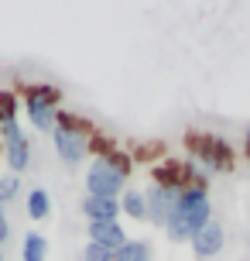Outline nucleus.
<instances>
[{"label": "nucleus", "instance_id": "f257e3e1", "mask_svg": "<svg viewBox=\"0 0 250 261\" xmlns=\"http://www.w3.org/2000/svg\"><path fill=\"white\" fill-rule=\"evenodd\" d=\"M212 220V203H209V189L202 186H185L178 193V203L171 210L168 223H165V234L175 244H189L196 230H202Z\"/></svg>", "mask_w": 250, "mask_h": 261}, {"label": "nucleus", "instance_id": "f03ea898", "mask_svg": "<svg viewBox=\"0 0 250 261\" xmlns=\"http://www.w3.org/2000/svg\"><path fill=\"white\" fill-rule=\"evenodd\" d=\"M127 175H131V162L117 151H103L86 165V196L120 199V193L127 189Z\"/></svg>", "mask_w": 250, "mask_h": 261}, {"label": "nucleus", "instance_id": "7ed1b4c3", "mask_svg": "<svg viewBox=\"0 0 250 261\" xmlns=\"http://www.w3.org/2000/svg\"><path fill=\"white\" fill-rule=\"evenodd\" d=\"M52 148H55V155L62 158L66 165H82L86 158H89V151H92V134H89V127L82 124L79 117H72V114H58V124H55V130H52Z\"/></svg>", "mask_w": 250, "mask_h": 261}, {"label": "nucleus", "instance_id": "20e7f679", "mask_svg": "<svg viewBox=\"0 0 250 261\" xmlns=\"http://www.w3.org/2000/svg\"><path fill=\"white\" fill-rule=\"evenodd\" d=\"M58 90L48 83H35L24 90V117L38 134H52L58 124Z\"/></svg>", "mask_w": 250, "mask_h": 261}, {"label": "nucleus", "instance_id": "39448f33", "mask_svg": "<svg viewBox=\"0 0 250 261\" xmlns=\"http://www.w3.org/2000/svg\"><path fill=\"white\" fill-rule=\"evenodd\" d=\"M0 148H4V162L7 172L24 175L31 169V138L24 134V127L17 120H4L0 124Z\"/></svg>", "mask_w": 250, "mask_h": 261}, {"label": "nucleus", "instance_id": "423d86ee", "mask_svg": "<svg viewBox=\"0 0 250 261\" xmlns=\"http://www.w3.org/2000/svg\"><path fill=\"white\" fill-rule=\"evenodd\" d=\"M189 148L196 151V158L212 172H226L233 165V151L223 138H212V134H189Z\"/></svg>", "mask_w": 250, "mask_h": 261}, {"label": "nucleus", "instance_id": "0eeeda50", "mask_svg": "<svg viewBox=\"0 0 250 261\" xmlns=\"http://www.w3.org/2000/svg\"><path fill=\"white\" fill-rule=\"evenodd\" d=\"M178 193L182 189H175V186H161V182H151L144 189V199H147V220L154 223V227H165L171 217V210L178 203Z\"/></svg>", "mask_w": 250, "mask_h": 261}, {"label": "nucleus", "instance_id": "6e6552de", "mask_svg": "<svg viewBox=\"0 0 250 261\" xmlns=\"http://www.w3.org/2000/svg\"><path fill=\"white\" fill-rule=\"evenodd\" d=\"M189 244H192V251H196V258H199V261L216 258V254L223 251V244H226V230H223V223L212 217V220L206 223L202 230H196V234H192V241H189Z\"/></svg>", "mask_w": 250, "mask_h": 261}, {"label": "nucleus", "instance_id": "1a4fd4ad", "mask_svg": "<svg viewBox=\"0 0 250 261\" xmlns=\"http://www.w3.org/2000/svg\"><path fill=\"white\" fill-rule=\"evenodd\" d=\"M79 213L86 217V223L120 220V199H106V196H82Z\"/></svg>", "mask_w": 250, "mask_h": 261}, {"label": "nucleus", "instance_id": "9d476101", "mask_svg": "<svg viewBox=\"0 0 250 261\" xmlns=\"http://www.w3.org/2000/svg\"><path fill=\"white\" fill-rule=\"evenodd\" d=\"M86 234L92 244H103L106 251H117L127 241V230L120 220H100V223H86Z\"/></svg>", "mask_w": 250, "mask_h": 261}, {"label": "nucleus", "instance_id": "9b49d317", "mask_svg": "<svg viewBox=\"0 0 250 261\" xmlns=\"http://www.w3.org/2000/svg\"><path fill=\"white\" fill-rule=\"evenodd\" d=\"M24 210H27V217H31L35 223L48 220V217H52V196H48V189L35 186V189L24 196Z\"/></svg>", "mask_w": 250, "mask_h": 261}, {"label": "nucleus", "instance_id": "f8f14e48", "mask_svg": "<svg viewBox=\"0 0 250 261\" xmlns=\"http://www.w3.org/2000/svg\"><path fill=\"white\" fill-rule=\"evenodd\" d=\"M113 261H154V248L147 241H141V237H127L113 251Z\"/></svg>", "mask_w": 250, "mask_h": 261}, {"label": "nucleus", "instance_id": "ddd939ff", "mask_svg": "<svg viewBox=\"0 0 250 261\" xmlns=\"http://www.w3.org/2000/svg\"><path fill=\"white\" fill-rule=\"evenodd\" d=\"M120 213L131 220H147V199L141 189H123L120 193Z\"/></svg>", "mask_w": 250, "mask_h": 261}, {"label": "nucleus", "instance_id": "4468645a", "mask_svg": "<svg viewBox=\"0 0 250 261\" xmlns=\"http://www.w3.org/2000/svg\"><path fill=\"white\" fill-rule=\"evenodd\" d=\"M48 258V237L38 230H27L21 241V261H45Z\"/></svg>", "mask_w": 250, "mask_h": 261}, {"label": "nucleus", "instance_id": "2eb2a0df", "mask_svg": "<svg viewBox=\"0 0 250 261\" xmlns=\"http://www.w3.org/2000/svg\"><path fill=\"white\" fill-rule=\"evenodd\" d=\"M21 196V175H14V172H4L0 175V199L4 203H11Z\"/></svg>", "mask_w": 250, "mask_h": 261}, {"label": "nucleus", "instance_id": "dca6fc26", "mask_svg": "<svg viewBox=\"0 0 250 261\" xmlns=\"http://www.w3.org/2000/svg\"><path fill=\"white\" fill-rule=\"evenodd\" d=\"M82 261H113V251H106L103 244L86 241V248H82Z\"/></svg>", "mask_w": 250, "mask_h": 261}, {"label": "nucleus", "instance_id": "f3484780", "mask_svg": "<svg viewBox=\"0 0 250 261\" xmlns=\"http://www.w3.org/2000/svg\"><path fill=\"white\" fill-rule=\"evenodd\" d=\"M4 120H17V100L11 93H0V124Z\"/></svg>", "mask_w": 250, "mask_h": 261}, {"label": "nucleus", "instance_id": "a211bd4d", "mask_svg": "<svg viewBox=\"0 0 250 261\" xmlns=\"http://www.w3.org/2000/svg\"><path fill=\"white\" fill-rule=\"evenodd\" d=\"M11 241V217H7V203L0 199V244Z\"/></svg>", "mask_w": 250, "mask_h": 261}, {"label": "nucleus", "instance_id": "6ab92c4d", "mask_svg": "<svg viewBox=\"0 0 250 261\" xmlns=\"http://www.w3.org/2000/svg\"><path fill=\"white\" fill-rule=\"evenodd\" d=\"M247 158H250V134H247Z\"/></svg>", "mask_w": 250, "mask_h": 261}, {"label": "nucleus", "instance_id": "aec40b11", "mask_svg": "<svg viewBox=\"0 0 250 261\" xmlns=\"http://www.w3.org/2000/svg\"><path fill=\"white\" fill-rule=\"evenodd\" d=\"M0 261H4V244H0Z\"/></svg>", "mask_w": 250, "mask_h": 261}]
</instances>
